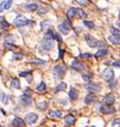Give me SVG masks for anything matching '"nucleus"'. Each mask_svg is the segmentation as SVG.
Returning <instances> with one entry per match:
<instances>
[{
  "instance_id": "12",
  "label": "nucleus",
  "mask_w": 120,
  "mask_h": 127,
  "mask_svg": "<svg viewBox=\"0 0 120 127\" xmlns=\"http://www.w3.org/2000/svg\"><path fill=\"white\" fill-rule=\"evenodd\" d=\"M103 102H104L106 106H109V104H114V102H115V97H114L113 95L105 96L104 98H103Z\"/></svg>"
},
{
  "instance_id": "39",
  "label": "nucleus",
  "mask_w": 120,
  "mask_h": 127,
  "mask_svg": "<svg viewBox=\"0 0 120 127\" xmlns=\"http://www.w3.org/2000/svg\"><path fill=\"white\" fill-rule=\"evenodd\" d=\"M80 56L82 58H92V56H93V55H92V54H90V53H84V54H81Z\"/></svg>"
},
{
  "instance_id": "5",
  "label": "nucleus",
  "mask_w": 120,
  "mask_h": 127,
  "mask_svg": "<svg viewBox=\"0 0 120 127\" xmlns=\"http://www.w3.org/2000/svg\"><path fill=\"white\" fill-rule=\"evenodd\" d=\"M86 42L88 43V45L90 47H99V45H100V41L99 40H96L95 38L93 37H91V36H89V35H86Z\"/></svg>"
},
{
  "instance_id": "46",
  "label": "nucleus",
  "mask_w": 120,
  "mask_h": 127,
  "mask_svg": "<svg viewBox=\"0 0 120 127\" xmlns=\"http://www.w3.org/2000/svg\"><path fill=\"white\" fill-rule=\"evenodd\" d=\"M59 51H60V55H59V57L62 59V58H63V56H64V51H63L62 48H59Z\"/></svg>"
},
{
  "instance_id": "9",
  "label": "nucleus",
  "mask_w": 120,
  "mask_h": 127,
  "mask_svg": "<svg viewBox=\"0 0 120 127\" xmlns=\"http://www.w3.org/2000/svg\"><path fill=\"white\" fill-rule=\"evenodd\" d=\"M100 111L103 114H110V113H115L116 109L111 106H102L100 108Z\"/></svg>"
},
{
  "instance_id": "10",
  "label": "nucleus",
  "mask_w": 120,
  "mask_h": 127,
  "mask_svg": "<svg viewBox=\"0 0 120 127\" xmlns=\"http://www.w3.org/2000/svg\"><path fill=\"white\" fill-rule=\"evenodd\" d=\"M87 91L91 92V93H97V92L101 91V85L97 84V83H92V84H88L86 86Z\"/></svg>"
},
{
  "instance_id": "36",
  "label": "nucleus",
  "mask_w": 120,
  "mask_h": 127,
  "mask_svg": "<svg viewBox=\"0 0 120 127\" xmlns=\"http://www.w3.org/2000/svg\"><path fill=\"white\" fill-rule=\"evenodd\" d=\"M31 63H35V64H37V65H45L47 61L45 60H42V59H32L31 60Z\"/></svg>"
},
{
  "instance_id": "33",
  "label": "nucleus",
  "mask_w": 120,
  "mask_h": 127,
  "mask_svg": "<svg viewBox=\"0 0 120 127\" xmlns=\"http://www.w3.org/2000/svg\"><path fill=\"white\" fill-rule=\"evenodd\" d=\"M12 58L15 59V60H20V59L23 58V54H21V53H14V54H13V56H12Z\"/></svg>"
},
{
  "instance_id": "3",
  "label": "nucleus",
  "mask_w": 120,
  "mask_h": 127,
  "mask_svg": "<svg viewBox=\"0 0 120 127\" xmlns=\"http://www.w3.org/2000/svg\"><path fill=\"white\" fill-rule=\"evenodd\" d=\"M66 72V67L62 66V65H56L55 67L53 68V74L55 78H61L65 74Z\"/></svg>"
},
{
  "instance_id": "52",
  "label": "nucleus",
  "mask_w": 120,
  "mask_h": 127,
  "mask_svg": "<svg viewBox=\"0 0 120 127\" xmlns=\"http://www.w3.org/2000/svg\"><path fill=\"white\" fill-rule=\"evenodd\" d=\"M91 127H95V126H91Z\"/></svg>"
},
{
  "instance_id": "47",
  "label": "nucleus",
  "mask_w": 120,
  "mask_h": 127,
  "mask_svg": "<svg viewBox=\"0 0 120 127\" xmlns=\"http://www.w3.org/2000/svg\"><path fill=\"white\" fill-rule=\"evenodd\" d=\"M4 47L7 48H14L15 45H12V44H7V43H4Z\"/></svg>"
},
{
  "instance_id": "42",
  "label": "nucleus",
  "mask_w": 120,
  "mask_h": 127,
  "mask_svg": "<svg viewBox=\"0 0 120 127\" xmlns=\"http://www.w3.org/2000/svg\"><path fill=\"white\" fill-rule=\"evenodd\" d=\"M11 5H12V1H11V0H8V1H5V10L10 9Z\"/></svg>"
},
{
  "instance_id": "24",
  "label": "nucleus",
  "mask_w": 120,
  "mask_h": 127,
  "mask_svg": "<svg viewBox=\"0 0 120 127\" xmlns=\"http://www.w3.org/2000/svg\"><path fill=\"white\" fill-rule=\"evenodd\" d=\"M25 8L29 11H36L38 9V4L37 3H28L25 5Z\"/></svg>"
},
{
  "instance_id": "30",
  "label": "nucleus",
  "mask_w": 120,
  "mask_h": 127,
  "mask_svg": "<svg viewBox=\"0 0 120 127\" xmlns=\"http://www.w3.org/2000/svg\"><path fill=\"white\" fill-rule=\"evenodd\" d=\"M77 14L79 15V17L80 18H86L87 17V13L81 9H77Z\"/></svg>"
},
{
  "instance_id": "45",
  "label": "nucleus",
  "mask_w": 120,
  "mask_h": 127,
  "mask_svg": "<svg viewBox=\"0 0 120 127\" xmlns=\"http://www.w3.org/2000/svg\"><path fill=\"white\" fill-rule=\"evenodd\" d=\"M47 13V9L42 8V9H39V14H45Z\"/></svg>"
},
{
  "instance_id": "14",
  "label": "nucleus",
  "mask_w": 120,
  "mask_h": 127,
  "mask_svg": "<svg viewBox=\"0 0 120 127\" xmlns=\"http://www.w3.org/2000/svg\"><path fill=\"white\" fill-rule=\"evenodd\" d=\"M12 126L13 127H23L24 126V121L20 117H15L12 121Z\"/></svg>"
},
{
  "instance_id": "23",
  "label": "nucleus",
  "mask_w": 120,
  "mask_h": 127,
  "mask_svg": "<svg viewBox=\"0 0 120 127\" xmlns=\"http://www.w3.org/2000/svg\"><path fill=\"white\" fill-rule=\"evenodd\" d=\"M94 100H95V97L93 94H89V95L84 98V102H86V104H91V102H93Z\"/></svg>"
},
{
  "instance_id": "43",
  "label": "nucleus",
  "mask_w": 120,
  "mask_h": 127,
  "mask_svg": "<svg viewBox=\"0 0 120 127\" xmlns=\"http://www.w3.org/2000/svg\"><path fill=\"white\" fill-rule=\"evenodd\" d=\"M116 125H118L119 127H120V120H115L113 122V127H115Z\"/></svg>"
},
{
  "instance_id": "25",
  "label": "nucleus",
  "mask_w": 120,
  "mask_h": 127,
  "mask_svg": "<svg viewBox=\"0 0 120 127\" xmlns=\"http://www.w3.org/2000/svg\"><path fill=\"white\" fill-rule=\"evenodd\" d=\"M108 40L114 43V44H118V43H120V38L119 37H115V36H109L108 37Z\"/></svg>"
},
{
  "instance_id": "7",
  "label": "nucleus",
  "mask_w": 120,
  "mask_h": 127,
  "mask_svg": "<svg viewBox=\"0 0 120 127\" xmlns=\"http://www.w3.org/2000/svg\"><path fill=\"white\" fill-rule=\"evenodd\" d=\"M54 47L53 40H43L41 43V48L45 51H51Z\"/></svg>"
},
{
  "instance_id": "48",
  "label": "nucleus",
  "mask_w": 120,
  "mask_h": 127,
  "mask_svg": "<svg viewBox=\"0 0 120 127\" xmlns=\"http://www.w3.org/2000/svg\"><path fill=\"white\" fill-rule=\"evenodd\" d=\"M77 2H78L79 4H87V3H88V2H89V1H87V0H86V1H81V0H78Z\"/></svg>"
},
{
  "instance_id": "32",
  "label": "nucleus",
  "mask_w": 120,
  "mask_h": 127,
  "mask_svg": "<svg viewBox=\"0 0 120 127\" xmlns=\"http://www.w3.org/2000/svg\"><path fill=\"white\" fill-rule=\"evenodd\" d=\"M107 66H110V65H113V66H116V67H119L120 68V63L119 61H114V60H108L105 63Z\"/></svg>"
},
{
  "instance_id": "20",
  "label": "nucleus",
  "mask_w": 120,
  "mask_h": 127,
  "mask_svg": "<svg viewBox=\"0 0 120 127\" xmlns=\"http://www.w3.org/2000/svg\"><path fill=\"white\" fill-rule=\"evenodd\" d=\"M82 79L84 82H90L92 79V73H90V72H83L82 73Z\"/></svg>"
},
{
  "instance_id": "53",
  "label": "nucleus",
  "mask_w": 120,
  "mask_h": 127,
  "mask_svg": "<svg viewBox=\"0 0 120 127\" xmlns=\"http://www.w3.org/2000/svg\"><path fill=\"white\" fill-rule=\"evenodd\" d=\"M0 127H2V126H1V125H0Z\"/></svg>"
},
{
  "instance_id": "34",
  "label": "nucleus",
  "mask_w": 120,
  "mask_h": 127,
  "mask_svg": "<svg viewBox=\"0 0 120 127\" xmlns=\"http://www.w3.org/2000/svg\"><path fill=\"white\" fill-rule=\"evenodd\" d=\"M116 85H117V81H116V80H111V81H109V82H108V86H109L110 90L115 88Z\"/></svg>"
},
{
  "instance_id": "2",
  "label": "nucleus",
  "mask_w": 120,
  "mask_h": 127,
  "mask_svg": "<svg viewBox=\"0 0 120 127\" xmlns=\"http://www.w3.org/2000/svg\"><path fill=\"white\" fill-rule=\"evenodd\" d=\"M28 90L29 88H26L25 93L20 97V102L21 104H23L24 106H30V104H32V98H31V96L29 95Z\"/></svg>"
},
{
  "instance_id": "51",
  "label": "nucleus",
  "mask_w": 120,
  "mask_h": 127,
  "mask_svg": "<svg viewBox=\"0 0 120 127\" xmlns=\"http://www.w3.org/2000/svg\"><path fill=\"white\" fill-rule=\"evenodd\" d=\"M119 17H120V12H119Z\"/></svg>"
},
{
  "instance_id": "4",
  "label": "nucleus",
  "mask_w": 120,
  "mask_h": 127,
  "mask_svg": "<svg viewBox=\"0 0 120 127\" xmlns=\"http://www.w3.org/2000/svg\"><path fill=\"white\" fill-rule=\"evenodd\" d=\"M58 28L63 35H68L70 31V22L68 20H66L63 24H60Z\"/></svg>"
},
{
  "instance_id": "54",
  "label": "nucleus",
  "mask_w": 120,
  "mask_h": 127,
  "mask_svg": "<svg viewBox=\"0 0 120 127\" xmlns=\"http://www.w3.org/2000/svg\"><path fill=\"white\" fill-rule=\"evenodd\" d=\"M0 36H1V35H0Z\"/></svg>"
},
{
  "instance_id": "38",
  "label": "nucleus",
  "mask_w": 120,
  "mask_h": 127,
  "mask_svg": "<svg viewBox=\"0 0 120 127\" xmlns=\"http://www.w3.org/2000/svg\"><path fill=\"white\" fill-rule=\"evenodd\" d=\"M0 23H1V25H2V27H3V28H5V27H9V23H8V22L4 20V18H1Z\"/></svg>"
},
{
  "instance_id": "37",
  "label": "nucleus",
  "mask_w": 120,
  "mask_h": 127,
  "mask_svg": "<svg viewBox=\"0 0 120 127\" xmlns=\"http://www.w3.org/2000/svg\"><path fill=\"white\" fill-rule=\"evenodd\" d=\"M45 107H47V102H45V101H41V102H39V104H38V108H39V109H41V110H45Z\"/></svg>"
},
{
  "instance_id": "13",
  "label": "nucleus",
  "mask_w": 120,
  "mask_h": 127,
  "mask_svg": "<svg viewBox=\"0 0 120 127\" xmlns=\"http://www.w3.org/2000/svg\"><path fill=\"white\" fill-rule=\"evenodd\" d=\"M64 122H65V124H66L67 126H72V125H74V124H75V117H74L73 115L68 114V115H66V116H65Z\"/></svg>"
},
{
  "instance_id": "44",
  "label": "nucleus",
  "mask_w": 120,
  "mask_h": 127,
  "mask_svg": "<svg viewBox=\"0 0 120 127\" xmlns=\"http://www.w3.org/2000/svg\"><path fill=\"white\" fill-rule=\"evenodd\" d=\"M54 39H55V40H58L59 42H62V39H61V37H60L58 34H54Z\"/></svg>"
},
{
  "instance_id": "17",
  "label": "nucleus",
  "mask_w": 120,
  "mask_h": 127,
  "mask_svg": "<svg viewBox=\"0 0 120 127\" xmlns=\"http://www.w3.org/2000/svg\"><path fill=\"white\" fill-rule=\"evenodd\" d=\"M76 14H77V9H76V8H70V9H68V11H67V16H68L69 18L75 17Z\"/></svg>"
},
{
  "instance_id": "6",
  "label": "nucleus",
  "mask_w": 120,
  "mask_h": 127,
  "mask_svg": "<svg viewBox=\"0 0 120 127\" xmlns=\"http://www.w3.org/2000/svg\"><path fill=\"white\" fill-rule=\"evenodd\" d=\"M114 70L113 69H109V68H107V69H105L104 71H103V73H102V77H103V79L106 80V81H111V79L114 78Z\"/></svg>"
},
{
  "instance_id": "18",
  "label": "nucleus",
  "mask_w": 120,
  "mask_h": 127,
  "mask_svg": "<svg viewBox=\"0 0 120 127\" xmlns=\"http://www.w3.org/2000/svg\"><path fill=\"white\" fill-rule=\"evenodd\" d=\"M49 115L52 117H61L62 112L59 111V110H52V111H49Z\"/></svg>"
},
{
  "instance_id": "22",
  "label": "nucleus",
  "mask_w": 120,
  "mask_h": 127,
  "mask_svg": "<svg viewBox=\"0 0 120 127\" xmlns=\"http://www.w3.org/2000/svg\"><path fill=\"white\" fill-rule=\"evenodd\" d=\"M66 87H67V84H66V83L62 82V83H60V84L55 87V92H62V91L66 90Z\"/></svg>"
},
{
  "instance_id": "21",
  "label": "nucleus",
  "mask_w": 120,
  "mask_h": 127,
  "mask_svg": "<svg viewBox=\"0 0 120 127\" xmlns=\"http://www.w3.org/2000/svg\"><path fill=\"white\" fill-rule=\"evenodd\" d=\"M40 26L42 27V29H49V27L51 26V21H49V20L42 21L41 23H40Z\"/></svg>"
},
{
  "instance_id": "27",
  "label": "nucleus",
  "mask_w": 120,
  "mask_h": 127,
  "mask_svg": "<svg viewBox=\"0 0 120 127\" xmlns=\"http://www.w3.org/2000/svg\"><path fill=\"white\" fill-rule=\"evenodd\" d=\"M14 42H15V39H14V37H13V36H8L7 38H5L4 43H7V44L14 45Z\"/></svg>"
},
{
  "instance_id": "11",
  "label": "nucleus",
  "mask_w": 120,
  "mask_h": 127,
  "mask_svg": "<svg viewBox=\"0 0 120 127\" xmlns=\"http://www.w3.org/2000/svg\"><path fill=\"white\" fill-rule=\"evenodd\" d=\"M72 68L75 70H82L84 68V65L81 61H79L78 59H75L72 63Z\"/></svg>"
},
{
  "instance_id": "19",
  "label": "nucleus",
  "mask_w": 120,
  "mask_h": 127,
  "mask_svg": "<svg viewBox=\"0 0 120 127\" xmlns=\"http://www.w3.org/2000/svg\"><path fill=\"white\" fill-rule=\"evenodd\" d=\"M0 100H1L2 104H9V97H8L7 94L1 93V94H0Z\"/></svg>"
},
{
  "instance_id": "29",
  "label": "nucleus",
  "mask_w": 120,
  "mask_h": 127,
  "mask_svg": "<svg viewBox=\"0 0 120 127\" xmlns=\"http://www.w3.org/2000/svg\"><path fill=\"white\" fill-rule=\"evenodd\" d=\"M54 39V32L52 30H49L47 35L45 36V40H53Z\"/></svg>"
},
{
  "instance_id": "50",
  "label": "nucleus",
  "mask_w": 120,
  "mask_h": 127,
  "mask_svg": "<svg viewBox=\"0 0 120 127\" xmlns=\"http://www.w3.org/2000/svg\"><path fill=\"white\" fill-rule=\"evenodd\" d=\"M116 25H117V26H118L119 28H120V21H117V22H116Z\"/></svg>"
},
{
  "instance_id": "31",
  "label": "nucleus",
  "mask_w": 120,
  "mask_h": 127,
  "mask_svg": "<svg viewBox=\"0 0 120 127\" xmlns=\"http://www.w3.org/2000/svg\"><path fill=\"white\" fill-rule=\"evenodd\" d=\"M110 32H111V36H115V37H120V30L116 28H110Z\"/></svg>"
},
{
  "instance_id": "1",
  "label": "nucleus",
  "mask_w": 120,
  "mask_h": 127,
  "mask_svg": "<svg viewBox=\"0 0 120 127\" xmlns=\"http://www.w3.org/2000/svg\"><path fill=\"white\" fill-rule=\"evenodd\" d=\"M34 24L32 22H30V21H28L27 18L25 17L24 15H22V14H20V15H17L15 17V20H14V25L16 26V27H23V26H25V25H27V24Z\"/></svg>"
},
{
  "instance_id": "49",
  "label": "nucleus",
  "mask_w": 120,
  "mask_h": 127,
  "mask_svg": "<svg viewBox=\"0 0 120 127\" xmlns=\"http://www.w3.org/2000/svg\"><path fill=\"white\" fill-rule=\"evenodd\" d=\"M27 82H28V83H30L31 82V81H32V78L30 77V74H29V75H27Z\"/></svg>"
},
{
  "instance_id": "16",
  "label": "nucleus",
  "mask_w": 120,
  "mask_h": 127,
  "mask_svg": "<svg viewBox=\"0 0 120 127\" xmlns=\"http://www.w3.org/2000/svg\"><path fill=\"white\" fill-rule=\"evenodd\" d=\"M69 98L72 99V100H75V99L78 98V92L76 91V88L72 87L69 91Z\"/></svg>"
},
{
  "instance_id": "41",
  "label": "nucleus",
  "mask_w": 120,
  "mask_h": 127,
  "mask_svg": "<svg viewBox=\"0 0 120 127\" xmlns=\"http://www.w3.org/2000/svg\"><path fill=\"white\" fill-rule=\"evenodd\" d=\"M4 10H5V1H2L0 3V12H3Z\"/></svg>"
},
{
  "instance_id": "28",
  "label": "nucleus",
  "mask_w": 120,
  "mask_h": 127,
  "mask_svg": "<svg viewBox=\"0 0 120 127\" xmlns=\"http://www.w3.org/2000/svg\"><path fill=\"white\" fill-rule=\"evenodd\" d=\"M36 90L38 92H45V90H47V85H45V82H40V84L37 86Z\"/></svg>"
},
{
  "instance_id": "8",
  "label": "nucleus",
  "mask_w": 120,
  "mask_h": 127,
  "mask_svg": "<svg viewBox=\"0 0 120 127\" xmlns=\"http://www.w3.org/2000/svg\"><path fill=\"white\" fill-rule=\"evenodd\" d=\"M37 120H38V115L36 114V113H29V114H27L26 117H25V122L27 124H29V125L35 124L37 122Z\"/></svg>"
},
{
  "instance_id": "26",
  "label": "nucleus",
  "mask_w": 120,
  "mask_h": 127,
  "mask_svg": "<svg viewBox=\"0 0 120 127\" xmlns=\"http://www.w3.org/2000/svg\"><path fill=\"white\" fill-rule=\"evenodd\" d=\"M11 87H12V88H15V90L20 88V81H18L17 79H13L12 82H11Z\"/></svg>"
},
{
  "instance_id": "40",
  "label": "nucleus",
  "mask_w": 120,
  "mask_h": 127,
  "mask_svg": "<svg viewBox=\"0 0 120 127\" xmlns=\"http://www.w3.org/2000/svg\"><path fill=\"white\" fill-rule=\"evenodd\" d=\"M30 72L31 71H29V70H28V71H23V72H21V73H20V77H24V78H25V77H27V75L30 74Z\"/></svg>"
},
{
  "instance_id": "15",
  "label": "nucleus",
  "mask_w": 120,
  "mask_h": 127,
  "mask_svg": "<svg viewBox=\"0 0 120 127\" xmlns=\"http://www.w3.org/2000/svg\"><path fill=\"white\" fill-rule=\"evenodd\" d=\"M108 54V50L107 48H101L100 51H97L95 53V57H104Z\"/></svg>"
},
{
  "instance_id": "35",
  "label": "nucleus",
  "mask_w": 120,
  "mask_h": 127,
  "mask_svg": "<svg viewBox=\"0 0 120 127\" xmlns=\"http://www.w3.org/2000/svg\"><path fill=\"white\" fill-rule=\"evenodd\" d=\"M83 24L87 27H89V28H93L94 27V23L93 22H91V21H83Z\"/></svg>"
}]
</instances>
